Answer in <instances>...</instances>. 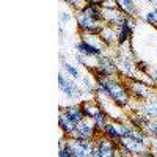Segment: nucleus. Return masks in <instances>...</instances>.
Listing matches in <instances>:
<instances>
[{
	"instance_id": "1",
	"label": "nucleus",
	"mask_w": 157,
	"mask_h": 157,
	"mask_svg": "<svg viewBox=\"0 0 157 157\" xmlns=\"http://www.w3.org/2000/svg\"><path fill=\"white\" fill-rule=\"evenodd\" d=\"M94 93H105L115 104H118V105L123 107L124 110L129 107V104L132 102V96H130L126 83L118 80L115 75L107 77V78H96Z\"/></svg>"
},
{
	"instance_id": "2",
	"label": "nucleus",
	"mask_w": 157,
	"mask_h": 157,
	"mask_svg": "<svg viewBox=\"0 0 157 157\" xmlns=\"http://www.w3.org/2000/svg\"><path fill=\"white\" fill-rule=\"evenodd\" d=\"M120 148H118V141L109 138L107 135H104L102 132H99L94 137V148H93V154L91 157H113V155H121Z\"/></svg>"
},
{
	"instance_id": "3",
	"label": "nucleus",
	"mask_w": 157,
	"mask_h": 157,
	"mask_svg": "<svg viewBox=\"0 0 157 157\" xmlns=\"http://www.w3.org/2000/svg\"><path fill=\"white\" fill-rule=\"evenodd\" d=\"M126 86L129 90L130 96L137 101H145V99H149V98L157 94L155 85L146 83V82L140 80V78H129L126 82Z\"/></svg>"
},
{
	"instance_id": "4",
	"label": "nucleus",
	"mask_w": 157,
	"mask_h": 157,
	"mask_svg": "<svg viewBox=\"0 0 157 157\" xmlns=\"http://www.w3.org/2000/svg\"><path fill=\"white\" fill-rule=\"evenodd\" d=\"M74 19L77 22V29L80 33H99L102 30V27L105 25V22L90 17L82 10L74 11Z\"/></svg>"
},
{
	"instance_id": "5",
	"label": "nucleus",
	"mask_w": 157,
	"mask_h": 157,
	"mask_svg": "<svg viewBox=\"0 0 157 157\" xmlns=\"http://www.w3.org/2000/svg\"><path fill=\"white\" fill-rule=\"evenodd\" d=\"M99 134V130L96 129V124L93 121V118H82L80 121L75 124V129L72 130V134L68 137L80 138V140H94V137Z\"/></svg>"
},
{
	"instance_id": "6",
	"label": "nucleus",
	"mask_w": 157,
	"mask_h": 157,
	"mask_svg": "<svg viewBox=\"0 0 157 157\" xmlns=\"http://www.w3.org/2000/svg\"><path fill=\"white\" fill-rule=\"evenodd\" d=\"M126 110L138 112L145 115L148 120H154V118H157V94L145 101H132Z\"/></svg>"
},
{
	"instance_id": "7",
	"label": "nucleus",
	"mask_w": 157,
	"mask_h": 157,
	"mask_svg": "<svg viewBox=\"0 0 157 157\" xmlns=\"http://www.w3.org/2000/svg\"><path fill=\"white\" fill-rule=\"evenodd\" d=\"M68 146L72 152V157H91L94 148V140H80L68 137Z\"/></svg>"
},
{
	"instance_id": "8",
	"label": "nucleus",
	"mask_w": 157,
	"mask_h": 157,
	"mask_svg": "<svg viewBox=\"0 0 157 157\" xmlns=\"http://www.w3.org/2000/svg\"><path fill=\"white\" fill-rule=\"evenodd\" d=\"M58 85H60V90L61 93L66 96L68 99H72V101H78L82 99V90L78 88L75 83H72L71 77H66V74L63 72H58Z\"/></svg>"
},
{
	"instance_id": "9",
	"label": "nucleus",
	"mask_w": 157,
	"mask_h": 157,
	"mask_svg": "<svg viewBox=\"0 0 157 157\" xmlns=\"http://www.w3.org/2000/svg\"><path fill=\"white\" fill-rule=\"evenodd\" d=\"M126 19H127V16L120 8H102V21L109 25L118 27V25H121Z\"/></svg>"
},
{
	"instance_id": "10",
	"label": "nucleus",
	"mask_w": 157,
	"mask_h": 157,
	"mask_svg": "<svg viewBox=\"0 0 157 157\" xmlns=\"http://www.w3.org/2000/svg\"><path fill=\"white\" fill-rule=\"evenodd\" d=\"M94 66L102 69V71H105L107 74L110 75H116L118 72H120V68H118V63L113 57L107 55V54H102L101 57L96 58V63H94Z\"/></svg>"
},
{
	"instance_id": "11",
	"label": "nucleus",
	"mask_w": 157,
	"mask_h": 157,
	"mask_svg": "<svg viewBox=\"0 0 157 157\" xmlns=\"http://www.w3.org/2000/svg\"><path fill=\"white\" fill-rule=\"evenodd\" d=\"M75 50L78 52V54L88 57V58H98L102 54H105V52H102L101 49H98L94 46H91L90 43H86L85 39H78L77 44H75Z\"/></svg>"
},
{
	"instance_id": "12",
	"label": "nucleus",
	"mask_w": 157,
	"mask_h": 157,
	"mask_svg": "<svg viewBox=\"0 0 157 157\" xmlns=\"http://www.w3.org/2000/svg\"><path fill=\"white\" fill-rule=\"evenodd\" d=\"M99 36L102 38V41L105 43L109 49L118 46V32H116V27H113V25L105 24L102 27V30L99 32Z\"/></svg>"
},
{
	"instance_id": "13",
	"label": "nucleus",
	"mask_w": 157,
	"mask_h": 157,
	"mask_svg": "<svg viewBox=\"0 0 157 157\" xmlns=\"http://www.w3.org/2000/svg\"><path fill=\"white\" fill-rule=\"evenodd\" d=\"M60 112H63V113L66 115L72 123H75V124L80 121L82 118H85L82 102H80V104H71V105H68V107H60Z\"/></svg>"
},
{
	"instance_id": "14",
	"label": "nucleus",
	"mask_w": 157,
	"mask_h": 157,
	"mask_svg": "<svg viewBox=\"0 0 157 157\" xmlns=\"http://www.w3.org/2000/svg\"><path fill=\"white\" fill-rule=\"evenodd\" d=\"M101 132H102L104 135H107L109 138L115 140V141H120V138H121V134H120V129H118L116 121H115V120H110V118L107 120V123L104 124V127H102Z\"/></svg>"
},
{
	"instance_id": "15",
	"label": "nucleus",
	"mask_w": 157,
	"mask_h": 157,
	"mask_svg": "<svg viewBox=\"0 0 157 157\" xmlns=\"http://www.w3.org/2000/svg\"><path fill=\"white\" fill-rule=\"evenodd\" d=\"M118 8H120L126 16L135 17L138 16V6L135 5V0H116Z\"/></svg>"
},
{
	"instance_id": "16",
	"label": "nucleus",
	"mask_w": 157,
	"mask_h": 157,
	"mask_svg": "<svg viewBox=\"0 0 157 157\" xmlns=\"http://www.w3.org/2000/svg\"><path fill=\"white\" fill-rule=\"evenodd\" d=\"M58 126H60L61 132H63L64 135H71L72 130L75 129V123H72L63 112H60V115H58Z\"/></svg>"
},
{
	"instance_id": "17",
	"label": "nucleus",
	"mask_w": 157,
	"mask_h": 157,
	"mask_svg": "<svg viewBox=\"0 0 157 157\" xmlns=\"http://www.w3.org/2000/svg\"><path fill=\"white\" fill-rule=\"evenodd\" d=\"M82 11L85 14H88L90 17H93L96 21H102V8L99 5H93V3H85V6L82 8ZM104 22V21H102Z\"/></svg>"
},
{
	"instance_id": "18",
	"label": "nucleus",
	"mask_w": 157,
	"mask_h": 157,
	"mask_svg": "<svg viewBox=\"0 0 157 157\" xmlns=\"http://www.w3.org/2000/svg\"><path fill=\"white\" fill-rule=\"evenodd\" d=\"M61 68H63V71H64V72H66V75H68V77L75 78V80L82 78V77H80V72H78V69L74 66V64H71L68 60H64V57H61Z\"/></svg>"
},
{
	"instance_id": "19",
	"label": "nucleus",
	"mask_w": 157,
	"mask_h": 157,
	"mask_svg": "<svg viewBox=\"0 0 157 157\" xmlns=\"http://www.w3.org/2000/svg\"><path fill=\"white\" fill-rule=\"evenodd\" d=\"M107 120H109V116H107V113L104 112L102 109H99L98 112H96V115L93 116V121H94V124H96V129L99 130H102V127H104V124L107 123Z\"/></svg>"
},
{
	"instance_id": "20",
	"label": "nucleus",
	"mask_w": 157,
	"mask_h": 157,
	"mask_svg": "<svg viewBox=\"0 0 157 157\" xmlns=\"http://www.w3.org/2000/svg\"><path fill=\"white\" fill-rule=\"evenodd\" d=\"M143 21H146L148 24L157 27V8H152V10H148L143 13Z\"/></svg>"
},
{
	"instance_id": "21",
	"label": "nucleus",
	"mask_w": 157,
	"mask_h": 157,
	"mask_svg": "<svg viewBox=\"0 0 157 157\" xmlns=\"http://www.w3.org/2000/svg\"><path fill=\"white\" fill-rule=\"evenodd\" d=\"M143 130H145L149 137H157V118L148 120V123H146L145 127H143Z\"/></svg>"
},
{
	"instance_id": "22",
	"label": "nucleus",
	"mask_w": 157,
	"mask_h": 157,
	"mask_svg": "<svg viewBox=\"0 0 157 157\" xmlns=\"http://www.w3.org/2000/svg\"><path fill=\"white\" fill-rule=\"evenodd\" d=\"M64 3H66L72 11H78V10H82L83 6H85V0H63Z\"/></svg>"
},
{
	"instance_id": "23",
	"label": "nucleus",
	"mask_w": 157,
	"mask_h": 157,
	"mask_svg": "<svg viewBox=\"0 0 157 157\" xmlns=\"http://www.w3.org/2000/svg\"><path fill=\"white\" fill-rule=\"evenodd\" d=\"M80 80H82V85L85 86L83 90L86 91V93H94V83H93V82H91V78H90L88 75H85V77H82V78H80Z\"/></svg>"
},
{
	"instance_id": "24",
	"label": "nucleus",
	"mask_w": 157,
	"mask_h": 157,
	"mask_svg": "<svg viewBox=\"0 0 157 157\" xmlns=\"http://www.w3.org/2000/svg\"><path fill=\"white\" fill-rule=\"evenodd\" d=\"M72 16H74V13L61 11V13H60V22H61V24H68V22L72 21Z\"/></svg>"
},
{
	"instance_id": "25",
	"label": "nucleus",
	"mask_w": 157,
	"mask_h": 157,
	"mask_svg": "<svg viewBox=\"0 0 157 157\" xmlns=\"http://www.w3.org/2000/svg\"><path fill=\"white\" fill-rule=\"evenodd\" d=\"M149 149H151L152 155H157V137L149 138Z\"/></svg>"
},
{
	"instance_id": "26",
	"label": "nucleus",
	"mask_w": 157,
	"mask_h": 157,
	"mask_svg": "<svg viewBox=\"0 0 157 157\" xmlns=\"http://www.w3.org/2000/svg\"><path fill=\"white\" fill-rule=\"evenodd\" d=\"M101 8H118L116 0H104L101 3Z\"/></svg>"
},
{
	"instance_id": "27",
	"label": "nucleus",
	"mask_w": 157,
	"mask_h": 157,
	"mask_svg": "<svg viewBox=\"0 0 157 157\" xmlns=\"http://www.w3.org/2000/svg\"><path fill=\"white\" fill-rule=\"evenodd\" d=\"M149 75H151V78L154 80V83H155V86H157V69H154V71H152Z\"/></svg>"
},
{
	"instance_id": "28",
	"label": "nucleus",
	"mask_w": 157,
	"mask_h": 157,
	"mask_svg": "<svg viewBox=\"0 0 157 157\" xmlns=\"http://www.w3.org/2000/svg\"><path fill=\"white\" fill-rule=\"evenodd\" d=\"M86 3H93V5H99L101 6V3L104 2V0H85Z\"/></svg>"
},
{
	"instance_id": "29",
	"label": "nucleus",
	"mask_w": 157,
	"mask_h": 157,
	"mask_svg": "<svg viewBox=\"0 0 157 157\" xmlns=\"http://www.w3.org/2000/svg\"><path fill=\"white\" fill-rule=\"evenodd\" d=\"M151 5H152V8H157V0H152Z\"/></svg>"
},
{
	"instance_id": "30",
	"label": "nucleus",
	"mask_w": 157,
	"mask_h": 157,
	"mask_svg": "<svg viewBox=\"0 0 157 157\" xmlns=\"http://www.w3.org/2000/svg\"><path fill=\"white\" fill-rule=\"evenodd\" d=\"M135 2H152V0H135Z\"/></svg>"
}]
</instances>
